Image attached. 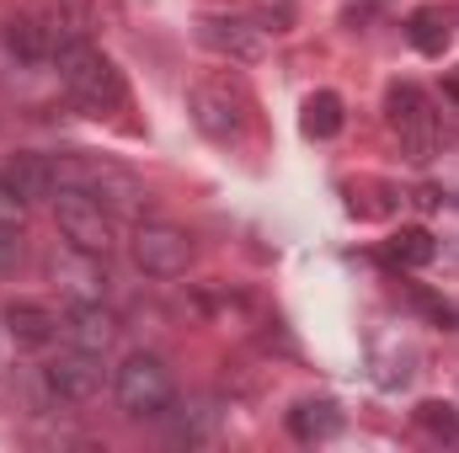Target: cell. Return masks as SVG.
<instances>
[{"label": "cell", "instance_id": "17", "mask_svg": "<svg viewBox=\"0 0 459 453\" xmlns=\"http://www.w3.org/2000/svg\"><path fill=\"white\" fill-rule=\"evenodd\" d=\"M390 256H395L401 267H428V261L438 256V245H433L428 229H401V235L390 240Z\"/></svg>", "mask_w": 459, "mask_h": 453}, {"label": "cell", "instance_id": "1", "mask_svg": "<svg viewBox=\"0 0 459 453\" xmlns=\"http://www.w3.org/2000/svg\"><path fill=\"white\" fill-rule=\"evenodd\" d=\"M54 64H59V86H65V97H70L86 117H108V113H117V107L128 102L123 70H117L102 48H91L86 38L59 43V48H54Z\"/></svg>", "mask_w": 459, "mask_h": 453}, {"label": "cell", "instance_id": "14", "mask_svg": "<svg viewBox=\"0 0 459 453\" xmlns=\"http://www.w3.org/2000/svg\"><path fill=\"white\" fill-rule=\"evenodd\" d=\"M289 432H294L299 443L337 438V432H342V411H337L332 400H299V406L289 411Z\"/></svg>", "mask_w": 459, "mask_h": 453}, {"label": "cell", "instance_id": "7", "mask_svg": "<svg viewBox=\"0 0 459 453\" xmlns=\"http://www.w3.org/2000/svg\"><path fill=\"white\" fill-rule=\"evenodd\" d=\"M43 395L48 400H65V406H86L102 395V357L97 352H59L54 363H43Z\"/></svg>", "mask_w": 459, "mask_h": 453}, {"label": "cell", "instance_id": "19", "mask_svg": "<svg viewBox=\"0 0 459 453\" xmlns=\"http://www.w3.org/2000/svg\"><path fill=\"white\" fill-rule=\"evenodd\" d=\"M22 256H27L22 229H16V225H0V272H16V267H22Z\"/></svg>", "mask_w": 459, "mask_h": 453}, {"label": "cell", "instance_id": "11", "mask_svg": "<svg viewBox=\"0 0 459 453\" xmlns=\"http://www.w3.org/2000/svg\"><path fill=\"white\" fill-rule=\"evenodd\" d=\"M65 337H70V346L102 357V352L117 341V315L113 310H102V299H75L70 315H65Z\"/></svg>", "mask_w": 459, "mask_h": 453}, {"label": "cell", "instance_id": "3", "mask_svg": "<svg viewBox=\"0 0 459 453\" xmlns=\"http://www.w3.org/2000/svg\"><path fill=\"white\" fill-rule=\"evenodd\" d=\"M54 219H59V235H65V245L75 251V256H97V261H108L117 245V219L86 192V187H59L54 192Z\"/></svg>", "mask_w": 459, "mask_h": 453}, {"label": "cell", "instance_id": "13", "mask_svg": "<svg viewBox=\"0 0 459 453\" xmlns=\"http://www.w3.org/2000/svg\"><path fill=\"white\" fill-rule=\"evenodd\" d=\"M0 38L11 48V59H22V64H48L54 59V32H48L43 16H11Z\"/></svg>", "mask_w": 459, "mask_h": 453}, {"label": "cell", "instance_id": "4", "mask_svg": "<svg viewBox=\"0 0 459 453\" xmlns=\"http://www.w3.org/2000/svg\"><path fill=\"white\" fill-rule=\"evenodd\" d=\"M187 117L198 123V133H209L220 144H235L251 128V97L235 81H198L187 91Z\"/></svg>", "mask_w": 459, "mask_h": 453}, {"label": "cell", "instance_id": "15", "mask_svg": "<svg viewBox=\"0 0 459 453\" xmlns=\"http://www.w3.org/2000/svg\"><path fill=\"white\" fill-rule=\"evenodd\" d=\"M342 97L337 91H316L310 102H305V117H299V128H305V139H337L342 133Z\"/></svg>", "mask_w": 459, "mask_h": 453}, {"label": "cell", "instance_id": "5", "mask_svg": "<svg viewBox=\"0 0 459 453\" xmlns=\"http://www.w3.org/2000/svg\"><path fill=\"white\" fill-rule=\"evenodd\" d=\"M385 107H390V128H395V139H401V155L411 160V166H428L433 155H438V113H433V102L422 97V86H390V97H385Z\"/></svg>", "mask_w": 459, "mask_h": 453}, {"label": "cell", "instance_id": "10", "mask_svg": "<svg viewBox=\"0 0 459 453\" xmlns=\"http://www.w3.org/2000/svg\"><path fill=\"white\" fill-rule=\"evenodd\" d=\"M0 187H5L11 198H22L27 209H32V203H54V192H59V166H54L48 155H11V160L0 166Z\"/></svg>", "mask_w": 459, "mask_h": 453}, {"label": "cell", "instance_id": "2", "mask_svg": "<svg viewBox=\"0 0 459 453\" xmlns=\"http://www.w3.org/2000/svg\"><path fill=\"white\" fill-rule=\"evenodd\" d=\"M113 395H117V411L128 422H160L177 406V379H171V368H166L160 352H144L139 346V352H128L117 363Z\"/></svg>", "mask_w": 459, "mask_h": 453}, {"label": "cell", "instance_id": "18", "mask_svg": "<svg viewBox=\"0 0 459 453\" xmlns=\"http://www.w3.org/2000/svg\"><path fill=\"white\" fill-rule=\"evenodd\" d=\"M417 422H422L428 432H438V438H459V416H455V406H438V400H428V406L417 411Z\"/></svg>", "mask_w": 459, "mask_h": 453}, {"label": "cell", "instance_id": "20", "mask_svg": "<svg viewBox=\"0 0 459 453\" xmlns=\"http://www.w3.org/2000/svg\"><path fill=\"white\" fill-rule=\"evenodd\" d=\"M22 214H27V203H22V198H11V192L0 187V225H22Z\"/></svg>", "mask_w": 459, "mask_h": 453}, {"label": "cell", "instance_id": "16", "mask_svg": "<svg viewBox=\"0 0 459 453\" xmlns=\"http://www.w3.org/2000/svg\"><path fill=\"white\" fill-rule=\"evenodd\" d=\"M406 38H411V48H417V54L438 59V54L449 48V21H444V11H438V5H422V11H411V21H406Z\"/></svg>", "mask_w": 459, "mask_h": 453}, {"label": "cell", "instance_id": "12", "mask_svg": "<svg viewBox=\"0 0 459 453\" xmlns=\"http://www.w3.org/2000/svg\"><path fill=\"white\" fill-rule=\"evenodd\" d=\"M0 326L11 331L16 346H48V341L65 331V321H59L48 304H38V299H11V304L0 310Z\"/></svg>", "mask_w": 459, "mask_h": 453}, {"label": "cell", "instance_id": "9", "mask_svg": "<svg viewBox=\"0 0 459 453\" xmlns=\"http://www.w3.org/2000/svg\"><path fill=\"white\" fill-rule=\"evenodd\" d=\"M75 187H86L113 219H139L144 214V203H150V192L128 176V171H117V166H97V160H86L81 166V182Z\"/></svg>", "mask_w": 459, "mask_h": 453}, {"label": "cell", "instance_id": "6", "mask_svg": "<svg viewBox=\"0 0 459 453\" xmlns=\"http://www.w3.org/2000/svg\"><path fill=\"white\" fill-rule=\"evenodd\" d=\"M193 235L182 225H166V219H144L134 229V267L144 278H182L193 267Z\"/></svg>", "mask_w": 459, "mask_h": 453}, {"label": "cell", "instance_id": "8", "mask_svg": "<svg viewBox=\"0 0 459 453\" xmlns=\"http://www.w3.org/2000/svg\"><path fill=\"white\" fill-rule=\"evenodd\" d=\"M198 43H204L209 54L230 59V64H256V59H267V32H262L256 21H246V16H204V21H198Z\"/></svg>", "mask_w": 459, "mask_h": 453}]
</instances>
